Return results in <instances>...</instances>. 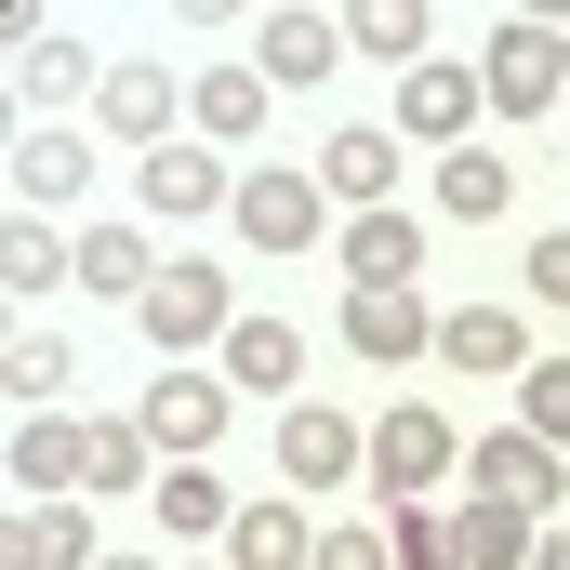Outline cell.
<instances>
[{"label":"cell","mask_w":570,"mask_h":570,"mask_svg":"<svg viewBox=\"0 0 570 570\" xmlns=\"http://www.w3.org/2000/svg\"><path fill=\"white\" fill-rule=\"evenodd\" d=\"M134 332L173 358V372H186L199 345L226 358V332H239V292H226V266H213V253H173V266H159V292L134 305Z\"/></svg>","instance_id":"1"},{"label":"cell","mask_w":570,"mask_h":570,"mask_svg":"<svg viewBox=\"0 0 570 570\" xmlns=\"http://www.w3.org/2000/svg\"><path fill=\"white\" fill-rule=\"evenodd\" d=\"M478 94H491V120H544V107H570V40L544 27V13L491 27V40H478Z\"/></svg>","instance_id":"2"},{"label":"cell","mask_w":570,"mask_h":570,"mask_svg":"<svg viewBox=\"0 0 570 570\" xmlns=\"http://www.w3.org/2000/svg\"><path fill=\"white\" fill-rule=\"evenodd\" d=\"M451 464H464V425H451V412H425V399L372 412V491H385V518H399V504H438Z\"/></svg>","instance_id":"3"},{"label":"cell","mask_w":570,"mask_h":570,"mask_svg":"<svg viewBox=\"0 0 570 570\" xmlns=\"http://www.w3.org/2000/svg\"><path fill=\"white\" fill-rule=\"evenodd\" d=\"M134 425L159 438L173 464H213V451H226V425H239V385L186 358V372H159V385H146V399H134Z\"/></svg>","instance_id":"4"},{"label":"cell","mask_w":570,"mask_h":570,"mask_svg":"<svg viewBox=\"0 0 570 570\" xmlns=\"http://www.w3.org/2000/svg\"><path fill=\"white\" fill-rule=\"evenodd\" d=\"M478 120H491V94H478V53H425L412 80H399V146H478Z\"/></svg>","instance_id":"5"},{"label":"cell","mask_w":570,"mask_h":570,"mask_svg":"<svg viewBox=\"0 0 570 570\" xmlns=\"http://www.w3.org/2000/svg\"><path fill=\"white\" fill-rule=\"evenodd\" d=\"M464 491L531 504V518H570V478H558V451H544L531 425H478V438H464Z\"/></svg>","instance_id":"6"},{"label":"cell","mask_w":570,"mask_h":570,"mask_svg":"<svg viewBox=\"0 0 570 570\" xmlns=\"http://www.w3.org/2000/svg\"><path fill=\"white\" fill-rule=\"evenodd\" d=\"M279 478H292V491H345V478H372V425L332 412V399H292V412H279Z\"/></svg>","instance_id":"7"},{"label":"cell","mask_w":570,"mask_h":570,"mask_svg":"<svg viewBox=\"0 0 570 570\" xmlns=\"http://www.w3.org/2000/svg\"><path fill=\"white\" fill-rule=\"evenodd\" d=\"M94 107H107V146H134V159H159V146H186V134H173V120H186V80H173L159 53H120Z\"/></svg>","instance_id":"8"},{"label":"cell","mask_w":570,"mask_h":570,"mask_svg":"<svg viewBox=\"0 0 570 570\" xmlns=\"http://www.w3.org/2000/svg\"><path fill=\"white\" fill-rule=\"evenodd\" d=\"M318 199L399 213V120H332V134H318Z\"/></svg>","instance_id":"9"},{"label":"cell","mask_w":570,"mask_h":570,"mask_svg":"<svg viewBox=\"0 0 570 570\" xmlns=\"http://www.w3.org/2000/svg\"><path fill=\"white\" fill-rule=\"evenodd\" d=\"M239 239H253V253H318V173L253 159V173H239Z\"/></svg>","instance_id":"10"},{"label":"cell","mask_w":570,"mask_h":570,"mask_svg":"<svg viewBox=\"0 0 570 570\" xmlns=\"http://www.w3.org/2000/svg\"><path fill=\"white\" fill-rule=\"evenodd\" d=\"M358 40L332 27V13H266L253 27V67H266V94H332V67H345Z\"/></svg>","instance_id":"11"},{"label":"cell","mask_w":570,"mask_h":570,"mask_svg":"<svg viewBox=\"0 0 570 570\" xmlns=\"http://www.w3.org/2000/svg\"><path fill=\"white\" fill-rule=\"evenodd\" d=\"M438 358L478 372V385H518L531 372V318L518 305H438Z\"/></svg>","instance_id":"12"},{"label":"cell","mask_w":570,"mask_h":570,"mask_svg":"<svg viewBox=\"0 0 570 570\" xmlns=\"http://www.w3.org/2000/svg\"><path fill=\"white\" fill-rule=\"evenodd\" d=\"M186 120H199V146H226V159H239V146L279 120V94H266V67H226V53H213V67L186 80Z\"/></svg>","instance_id":"13"},{"label":"cell","mask_w":570,"mask_h":570,"mask_svg":"<svg viewBox=\"0 0 570 570\" xmlns=\"http://www.w3.org/2000/svg\"><path fill=\"white\" fill-rule=\"evenodd\" d=\"M134 199L146 213H239V173H226V146H159V159H134Z\"/></svg>","instance_id":"14"},{"label":"cell","mask_w":570,"mask_h":570,"mask_svg":"<svg viewBox=\"0 0 570 570\" xmlns=\"http://www.w3.org/2000/svg\"><path fill=\"white\" fill-rule=\"evenodd\" d=\"M345 292H425V213H345Z\"/></svg>","instance_id":"15"},{"label":"cell","mask_w":570,"mask_h":570,"mask_svg":"<svg viewBox=\"0 0 570 570\" xmlns=\"http://www.w3.org/2000/svg\"><path fill=\"white\" fill-rule=\"evenodd\" d=\"M13 491H27V504H67V491H94V425H80V412H40V425H13Z\"/></svg>","instance_id":"16"},{"label":"cell","mask_w":570,"mask_h":570,"mask_svg":"<svg viewBox=\"0 0 570 570\" xmlns=\"http://www.w3.org/2000/svg\"><path fill=\"white\" fill-rule=\"evenodd\" d=\"M332 332H345V345H358L372 372H412V358H425V345H438L425 292H345V318H332Z\"/></svg>","instance_id":"17"},{"label":"cell","mask_w":570,"mask_h":570,"mask_svg":"<svg viewBox=\"0 0 570 570\" xmlns=\"http://www.w3.org/2000/svg\"><path fill=\"white\" fill-rule=\"evenodd\" d=\"M13 199H27V213H67V199H94V134H67V120L13 134Z\"/></svg>","instance_id":"18"},{"label":"cell","mask_w":570,"mask_h":570,"mask_svg":"<svg viewBox=\"0 0 570 570\" xmlns=\"http://www.w3.org/2000/svg\"><path fill=\"white\" fill-rule=\"evenodd\" d=\"M159 266H173V253H146V226H134V213L80 226V292H94V305H146V292H159Z\"/></svg>","instance_id":"19"},{"label":"cell","mask_w":570,"mask_h":570,"mask_svg":"<svg viewBox=\"0 0 570 570\" xmlns=\"http://www.w3.org/2000/svg\"><path fill=\"white\" fill-rule=\"evenodd\" d=\"M226 570H318V518H305V491H266V504H239V531H226Z\"/></svg>","instance_id":"20"},{"label":"cell","mask_w":570,"mask_h":570,"mask_svg":"<svg viewBox=\"0 0 570 570\" xmlns=\"http://www.w3.org/2000/svg\"><path fill=\"white\" fill-rule=\"evenodd\" d=\"M213 372H226L239 399H279V412H292V385H305V332H292V318H239Z\"/></svg>","instance_id":"21"},{"label":"cell","mask_w":570,"mask_h":570,"mask_svg":"<svg viewBox=\"0 0 570 570\" xmlns=\"http://www.w3.org/2000/svg\"><path fill=\"white\" fill-rule=\"evenodd\" d=\"M67 279H80V239H53L40 213H0V292L13 305H53Z\"/></svg>","instance_id":"22"},{"label":"cell","mask_w":570,"mask_h":570,"mask_svg":"<svg viewBox=\"0 0 570 570\" xmlns=\"http://www.w3.org/2000/svg\"><path fill=\"white\" fill-rule=\"evenodd\" d=\"M451 531H464V570H531L558 518H531V504H491V491H464V518H451Z\"/></svg>","instance_id":"23"},{"label":"cell","mask_w":570,"mask_h":570,"mask_svg":"<svg viewBox=\"0 0 570 570\" xmlns=\"http://www.w3.org/2000/svg\"><path fill=\"white\" fill-rule=\"evenodd\" d=\"M0 558H13V570H94V558H107V544H94V504L67 491V504H27Z\"/></svg>","instance_id":"24"},{"label":"cell","mask_w":570,"mask_h":570,"mask_svg":"<svg viewBox=\"0 0 570 570\" xmlns=\"http://www.w3.org/2000/svg\"><path fill=\"white\" fill-rule=\"evenodd\" d=\"M438 213H451V226H504V213H518L504 146H451V159H438Z\"/></svg>","instance_id":"25"},{"label":"cell","mask_w":570,"mask_h":570,"mask_svg":"<svg viewBox=\"0 0 570 570\" xmlns=\"http://www.w3.org/2000/svg\"><path fill=\"white\" fill-rule=\"evenodd\" d=\"M159 531H186V544H213V531H239V491L213 478V464H159Z\"/></svg>","instance_id":"26"},{"label":"cell","mask_w":570,"mask_h":570,"mask_svg":"<svg viewBox=\"0 0 570 570\" xmlns=\"http://www.w3.org/2000/svg\"><path fill=\"white\" fill-rule=\"evenodd\" d=\"M67 372H80V345H67V332H53V318H27V332H13V345H0V385H13V399H27V412H53V399H67Z\"/></svg>","instance_id":"27"},{"label":"cell","mask_w":570,"mask_h":570,"mask_svg":"<svg viewBox=\"0 0 570 570\" xmlns=\"http://www.w3.org/2000/svg\"><path fill=\"white\" fill-rule=\"evenodd\" d=\"M134 491H159V438L120 412V425H94V504H134Z\"/></svg>","instance_id":"28"},{"label":"cell","mask_w":570,"mask_h":570,"mask_svg":"<svg viewBox=\"0 0 570 570\" xmlns=\"http://www.w3.org/2000/svg\"><path fill=\"white\" fill-rule=\"evenodd\" d=\"M345 40H358V53H385V67L412 80V67H425V0H358V13H345Z\"/></svg>","instance_id":"29"},{"label":"cell","mask_w":570,"mask_h":570,"mask_svg":"<svg viewBox=\"0 0 570 570\" xmlns=\"http://www.w3.org/2000/svg\"><path fill=\"white\" fill-rule=\"evenodd\" d=\"M80 94H107V67L80 40H27V107H80Z\"/></svg>","instance_id":"30"},{"label":"cell","mask_w":570,"mask_h":570,"mask_svg":"<svg viewBox=\"0 0 570 570\" xmlns=\"http://www.w3.org/2000/svg\"><path fill=\"white\" fill-rule=\"evenodd\" d=\"M385 558L399 570H464V531H451L438 504H399V518H385Z\"/></svg>","instance_id":"31"},{"label":"cell","mask_w":570,"mask_h":570,"mask_svg":"<svg viewBox=\"0 0 570 570\" xmlns=\"http://www.w3.org/2000/svg\"><path fill=\"white\" fill-rule=\"evenodd\" d=\"M518 425L544 438V451L570 438V358H531V372H518Z\"/></svg>","instance_id":"32"},{"label":"cell","mask_w":570,"mask_h":570,"mask_svg":"<svg viewBox=\"0 0 570 570\" xmlns=\"http://www.w3.org/2000/svg\"><path fill=\"white\" fill-rule=\"evenodd\" d=\"M531 292L570 305V226H531Z\"/></svg>","instance_id":"33"},{"label":"cell","mask_w":570,"mask_h":570,"mask_svg":"<svg viewBox=\"0 0 570 570\" xmlns=\"http://www.w3.org/2000/svg\"><path fill=\"white\" fill-rule=\"evenodd\" d=\"M318 570H399V558H385V531H318Z\"/></svg>","instance_id":"34"},{"label":"cell","mask_w":570,"mask_h":570,"mask_svg":"<svg viewBox=\"0 0 570 570\" xmlns=\"http://www.w3.org/2000/svg\"><path fill=\"white\" fill-rule=\"evenodd\" d=\"M531 570H570V518H558V531H544V558H531Z\"/></svg>","instance_id":"35"},{"label":"cell","mask_w":570,"mask_h":570,"mask_svg":"<svg viewBox=\"0 0 570 570\" xmlns=\"http://www.w3.org/2000/svg\"><path fill=\"white\" fill-rule=\"evenodd\" d=\"M94 570H159V558H134V544H107V558H94Z\"/></svg>","instance_id":"36"},{"label":"cell","mask_w":570,"mask_h":570,"mask_svg":"<svg viewBox=\"0 0 570 570\" xmlns=\"http://www.w3.org/2000/svg\"><path fill=\"white\" fill-rule=\"evenodd\" d=\"M199 570H226V558H199Z\"/></svg>","instance_id":"37"},{"label":"cell","mask_w":570,"mask_h":570,"mask_svg":"<svg viewBox=\"0 0 570 570\" xmlns=\"http://www.w3.org/2000/svg\"><path fill=\"white\" fill-rule=\"evenodd\" d=\"M558 120H570V107H558Z\"/></svg>","instance_id":"38"}]
</instances>
